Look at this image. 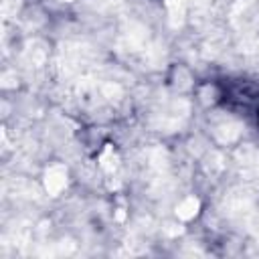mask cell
<instances>
[{"label": "cell", "instance_id": "1", "mask_svg": "<svg viewBox=\"0 0 259 259\" xmlns=\"http://www.w3.org/2000/svg\"><path fill=\"white\" fill-rule=\"evenodd\" d=\"M231 20L239 28H249L259 20V10L255 0H237L231 10Z\"/></svg>", "mask_w": 259, "mask_h": 259}, {"label": "cell", "instance_id": "2", "mask_svg": "<svg viewBox=\"0 0 259 259\" xmlns=\"http://www.w3.org/2000/svg\"><path fill=\"white\" fill-rule=\"evenodd\" d=\"M65 186H67V170H65V166H61V164L51 166L45 172V188H47V192L51 196H57Z\"/></svg>", "mask_w": 259, "mask_h": 259}, {"label": "cell", "instance_id": "3", "mask_svg": "<svg viewBox=\"0 0 259 259\" xmlns=\"http://www.w3.org/2000/svg\"><path fill=\"white\" fill-rule=\"evenodd\" d=\"M251 204H253V198L245 190H233L225 200V208L229 210V214H241V212L249 210Z\"/></svg>", "mask_w": 259, "mask_h": 259}, {"label": "cell", "instance_id": "4", "mask_svg": "<svg viewBox=\"0 0 259 259\" xmlns=\"http://www.w3.org/2000/svg\"><path fill=\"white\" fill-rule=\"evenodd\" d=\"M237 164L243 168V172H257L259 170V150L253 148L251 144L241 146L237 150Z\"/></svg>", "mask_w": 259, "mask_h": 259}, {"label": "cell", "instance_id": "5", "mask_svg": "<svg viewBox=\"0 0 259 259\" xmlns=\"http://www.w3.org/2000/svg\"><path fill=\"white\" fill-rule=\"evenodd\" d=\"M45 59H47V47H45V42L32 40V42L26 45V49H24V53H22L24 65H28V67H38V65L45 63Z\"/></svg>", "mask_w": 259, "mask_h": 259}, {"label": "cell", "instance_id": "6", "mask_svg": "<svg viewBox=\"0 0 259 259\" xmlns=\"http://www.w3.org/2000/svg\"><path fill=\"white\" fill-rule=\"evenodd\" d=\"M188 2L190 0H166V8H168L170 24L172 26H180L182 24L184 14H186V8H188Z\"/></svg>", "mask_w": 259, "mask_h": 259}, {"label": "cell", "instance_id": "7", "mask_svg": "<svg viewBox=\"0 0 259 259\" xmlns=\"http://www.w3.org/2000/svg\"><path fill=\"white\" fill-rule=\"evenodd\" d=\"M214 134H217V138H219L221 142L231 144V142H235V140L241 136V125H239L237 121H223L221 125H217Z\"/></svg>", "mask_w": 259, "mask_h": 259}, {"label": "cell", "instance_id": "8", "mask_svg": "<svg viewBox=\"0 0 259 259\" xmlns=\"http://www.w3.org/2000/svg\"><path fill=\"white\" fill-rule=\"evenodd\" d=\"M198 206H200V202H198L196 196H186V198L176 206V214H178V219L188 221V219H192V217L198 212Z\"/></svg>", "mask_w": 259, "mask_h": 259}, {"label": "cell", "instance_id": "9", "mask_svg": "<svg viewBox=\"0 0 259 259\" xmlns=\"http://www.w3.org/2000/svg\"><path fill=\"white\" fill-rule=\"evenodd\" d=\"M99 162H101V168L105 170V172H115L117 168H119V158H117V154L113 152V148L111 146H107L105 150H103V154H101V158H99Z\"/></svg>", "mask_w": 259, "mask_h": 259}, {"label": "cell", "instance_id": "10", "mask_svg": "<svg viewBox=\"0 0 259 259\" xmlns=\"http://www.w3.org/2000/svg\"><path fill=\"white\" fill-rule=\"evenodd\" d=\"M249 227H251V231H255V233L259 235V212H255V214L251 217V221H249Z\"/></svg>", "mask_w": 259, "mask_h": 259}, {"label": "cell", "instance_id": "11", "mask_svg": "<svg viewBox=\"0 0 259 259\" xmlns=\"http://www.w3.org/2000/svg\"><path fill=\"white\" fill-rule=\"evenodd\" d=\"M192 4H194L196 8H206V6L210 4V0H192Z\"/></svg>", "mask_w": 259, "mask_h": 259}, {"label": "cell", "instance_id": "12", "mask_svg": "<svg viewBox=\"0 0 259 259\" xmlns=\"http://www.w3.org/2000/svg\"><path fill=\"white\" fill-rule=\"evenodd\" d=\"M63 2H71V0H63Z\"/></svg>", "mask_w": 259, "mask_h": 259}]
</instances>
